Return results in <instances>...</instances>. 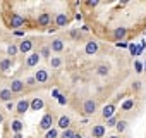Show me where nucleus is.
I'll return each mask as SVG.
<instances>
[{
    "label": "nucleus",
    "mask_w": 146,
    "mask_h": 138,
    "mask_svg": "<svg viewBox=\"0 0 146 138\" xmlns=\"http://www.w3.org/2000/svg\"><path fill=\"white\" fill-rule=\"evenodd\" d=\"M132 88H136V90H139V88H141V85H139V83H134V85H132Z\"/></svg>",
    "instance_id": "obj_39"
},
{
    "label": "nucleus",
    "mask_w": 146,
    "mask_h": 138,
    "mask_svg": "<svg viewBox=\"0 0 146 138\" xmlns=\"http://www.w3.org/2000/svg\"><path fill=\"white\" fill-rule=\"evenodd\" d=\"M58 136V131H57V128H52V129H48L46 131V135H45V138H57Z\"/></svg>",
    "instance_id": "obj_26"
},
{
    "label": "nucleus",
    "mask_w": 146,
    "mask_h": 138,
    "mask_svg": "<svg viewBox=\"0 0 146 138\" xmlns=\"http://www.w3.org/2000/svg\"><path fill=\"white\" fill-rule=\"evenodd\" d=\"M117 123H119V119H117V116H113V117H110V119H107V126H108V128H115V126H117Z\"/></svg>",
    "instance_id": "obj_27"
},
{
    "label": "nucleus",
    "mask_w": 146,
    "mask_h": 138,
    "mask_svg": "<svg viewBox=\"0 0 146 138\" xmlns=\"http://www.w3.org/2000/svg\"><path fill=\"white\" fill-rule=\"evenodd\" d=\"M16 35H17V36H23V35H24V31H23V29H17V31H16Z\"/></svg>",
    "instance_id": "obj_38"
},
{
    "label": "nucleus",
    "mask_w": 146,
    "mask_h": 138,
    "mask_svg": "<svg viewBox=\"0 0 146 138\" xmlns=\"http://www.w3.org/2000/svg\"><path fill=\"white\" fill-rule=\"evenodd\" d=\"M57 126H58L60 129H69V128H70V117H69V116H60Z\"/></svg>",
    "instance_id": "obj_13"
},
{
    "label": "nucleus",
    "mask_w": 146,
    "mask_h": 138,
    "mask_svg": "<svg viewBox=\"0 0 146 138\" xmlns=\"http://www.w3.org/2000/svg\"><path fill=\"white\" fill-rule=\"evenodd\" d=\"M58 104H60V105H65V104H67V98H65L64 95H60V98H58Z\"/></svg>",
    "instance_id": "obj_36"
},
{
    "label": "nucleus",
    "mask_w": 146,
    "mask_h": 138,
    "mask_svg": "<svg viewBox=\"0 0 146 138\" xmlns=\"http://www.w3.org/2000/svg\"><path fill=\"white\" fill-rule=\"evenodd\" d=\"M35 78H36L38 83H46L48 81V73L45 71V69H38L36 74H35Z\"/></svg>",
    "instance_id": "obj_14"
},
{
    "label": "nucleus",
    "mask_w": 146,
    "mask_h": 138,
    "mask_svg": "<svg viewBox=\"0 0 146 138\" xmlns=\"http://www.w3.org/2000/svg\"><path fill=\"white\" fill-rule=\"evenodd\" d=\"M17 52H19V47H17V45H9V47H7V54H9L11 57L16 55Z\"/></svg>",
    "instance_id": "obj_24"
},
{
    "label": "nucleus",
    "mask_w": 146,
    "mask_h": 138,
    "mask_svg": "<svg viewBox=\"0 0 146 138\" xmlns=\"http://www.w3.org/2000/svg\"><path fill=\"white\" fill-rule=\"evenodd\" d=\"M108 73H110V69H108L107 64H100V66L96 67V74H98V76H107Z\"/></svg>",
    "instance_id": "obj_21"
},
{
    "label": "nucleus",
    "mask_w": 146,
    "mask_h": 138,
    "mask_svg": "<svg viewBox=\"0 0 146 138\" xmlns=\"http://www.w3.org/2000/svg\"><path fill=\"white\" fill-rule=\"evenodd\" d=\"M5 109H7V111H14V109H16V105H14L12 102H7V105H5Z\"/></svg>",
    "instance_id": "obj_37"
},
{
    "label": "nucleus",
    "mask_w": 146,
    "mask_h": 138,
    "mask_svg": "<svg viewBox=\"0 0 146 138\" xmlns=\"http://www.w3.org/2000/svg\"><path fill=\"white\" fill-rule=\"evenodd\" d=\"M50 48H52V52H55V54H58V52H62L64 50V42L62 40H52V45H50Z\"/></svg>",
    "instance_id": "obj_16"
},
{
    "label": "nucleus",
    "mask_w": 146,
    "mask_h": 138,
    "mask_svg": "<svg viewBox=\"0 0 146 138\" xmlns=\"http://www.w3.org/2000/svg\"><path fill=\"white\" fill-rule=\"evenodd\" d=\"M50 23H52V17H50V14H48V12H41V14L38 16V26L45 28V26H48Z\"/></svg>",
    "instance_id": "obj_8"
},
{
    "label": "nucleus",
    "mask_w": 146,
    "mask_h": 138,
    "mask_svg": "<svg viewBox=\"0 0 146 138\" xmlns=\"http://www.w3.org/2000/svg\"><path fill=\"white\" fill-rule=\"evenodd\" d=\"M0 100H4V102H12V92H11V88L0 90Z\"/></svg>",
    "instance_id": "obj_18"
},
{
    "label": "nucleus",
    "mask_w": 146,
    "mask_h": 138,
    "mask_svg": "<svg viewBox=\"0 0 146 138\" xmlns=\"http://www.w3.org/2000/svg\"><path fill=\"white\" fill-rule=\"evenodd\" d=\"M67 24H69L67 14H65V12H58V14L55 16V26H57V28H64V26H67Z\"/></svg>",
    "instance_id": "obj_3"
},
{
    "label": "nucleus",
    "mask_w": 146,
    "mask_h": 138,
    "mask_svg": "<svg viewBox=\"0 0 146 138\" xmlns=\"http://www.w3.org/2000/svg\"><path fill=\"white\" fill-rule=\"evenodd\" d=\"M17 47H19V52H21V54H28V52H31V48H33V42H31V40H21V43H19Z\"/></svg>",
    "instance_id": "obj_9"
},
{
    "label": "nucleus",
    "mask_w": 146,
    "mask_h": 138,
    "mask_svg": "<svg viewBox=\"0 0 146 138\" xmlns=\"http://www.w3.org/2000/svg\"><path fill=\"white\" fill-rule=\"evenodd\" d=\"M12 138H23V135H21V133H14V136H12Z\"/></svg>",
    "instance_id": "obj_40"
},
{
    "label": "nucleus",
    "mask_w": 146,
    "mask_h": 138,
    "mask_svg": "<svg viewBox=\"0 0 146 138\" xmlns=\"http://www.w3.org/2000/svg\"><path fill=\"white\" fill-rule=\"evenodd\" d=\"M144 69H146V62H144Z\"/></svg>",
    "instance_id": "obj_44"
},
{
    "label": "nucleus",
    "mask_w": 146,
    "mask_h": 138,
    "mask_svg": "<svg viewBox=\"0 0 146 138\" xmlns=\"http://www.w3.org/2000/svg\"><path fill=\"white\" fill-rule=\"evenodd\" d=\"M125 35H127V29H125L124 26H119V28L113 29V38H115V40H124Z\"/></svg>",
    "instance_id": "obj_15"
},
{
    "label": "nucleus",
    "mask_w": 146,
    "mask_h": 138,
    "mask_svg": "<svg viewBox=\"0 0 146 138\" xmlns=\"http://www.w3.org/2000/svg\"><path fill=\"white\" fill-rule=\"evenodd\" d=\"M24 83H26L28 86H35V85H36L38 81H36V78H35V76H29V78H28V80H26Z\"/></svg>",
    "instance_id": "obj_30"
},
{
    "label": "nucleus",
    "mask_w": 146,
    "mask_h": 138,
    "mask_svg": "<svg viewBox=\"0 0 146 138\" xmlns=\"http://www.w3.org/2000/svg\"><path fill=\"white\" fill-rule=\"evenodd\" d=\"M24 86H26V83L21 81V80H14V81H11V92H12V93H21V92L24 90Z\"/></svg>",
    "instance_id": "obj_6"
},
{
    "label": "nucleus",
    "mask_w": 146,
    "mask_h": 138,
    "mask_svg": "<svg viewBox=\"0 0 146 138\" xmlns=\"http://www.w3.org/2000/svg\"><path fill=\"white\" fill-rule=\"evenodd\" d=\"M52 97H53V98H57V100H58V98H60V92H58V90H57V88H53V90H52Z\"/></svg>",
    "instance_id": "obj_33"
},
{
    "label": "nucleus",
    "mask_w": 146,
    "mask_h": 138,
    "mask_svg": "<svg viewBox=\"0 0 146 138\" xmlns=\"http://www.w3.org/2000/svg\"><path fill=\"white\" fill-rule=\"evenodd\" d=\"M137 45H134V43H129V52L132 54V55H137Z\"/></svg>",
    "instance_id": "obj_31"
},
{
    "label": "nucleus",
    "mask_w": 146,
    "mask_h": 138,
    "mask_svg": "<svg viewBox=\"0 0 146 138\" xmlns=\"http://www.w3.org/2000/svg\"><path fill=\"white\" fill-rule=\"evenodd\" d=\"M72 136H74V131H72L70 128L69 129H64L62 135H60V138H72Z\"/></svg>",
    "instance_id": "obj_28"
},
{
    "label": "nucleus",
    "mask_w": 146,
    "mask_h": 138,
    "mask_svg": "<svg viewBox=\"0 0 146 138\" xmlns=\"http://www.w3.org/2000/svg\"><path fill=\"white\" fill-rule=\"evenodd\" d=\"M60 66H62V59H60V57H52V59H50V67L58 69Z\"/></svg>",
    "instance_id": "obj_23"
},
{
    "label": "nucleus",
    "mask_w": 146,
    "mask_h": 138,
    "mask_svg": "<svg viewBox=\"0 0 146 138\" xmlns=\"http://www.w3.org/2000/svg\"><path fill=\"white\" fill-rule=\"evenodd\" d=\"M108 138H120V136H115V135H113V136H108Z\"/></svg>",
    "instance_id": "obj_43"
},
{
    "label": "nucleus",
    "mask_w": 146,
    "mask_h": 138,
    "mask_svg": "<svg viewBox=\"0 0 146 138\" xmlns=\"http://www.w3.org/2000/svg\"><path fill=\"white\" fill-rule=\"evenodd\" d=\"M117 47H119V48H125V47H129V43H125V42H117Z\"/></svg>",
    "instance_id": "obj_35"
},
{
    "label": "nucleus",
    "mask_w": 146,
    "mask_h": 138,
    "mask_svg": "<svg viewBox=\"0 0 146 138\" xmlns=\"http://www.w3.org/2000/svg\"><path fill=\"white\" fill-rule=\"evenodd\" d=\"M50 52H52V48H50V47H43L40 54H41V57H46V59H48V57H50Z\"/></svg>",
    "instance_id": "obj_29"
},
{
    "label": "nucleus",
    "mask_w": 146,
    "mask_h": 138,
    "mask_svg": "<svg viewBox=\"0 0 146 138\" xmlns=\"http://www.w3.org/2000/svg\"><path fill=\"white\" fill-rule=\"evenodd\" d=\"M24 24H26V19H24L23 16H19V14H16V12L11 16V29H16V31H17V29H21Z\"/></svg>",
    "instance_id": "obj_1"
},
{
    "label": "nucleus",
    "mask_w": 146,
    "mask_h": 138,
    "mask_svg": "<svg viewBox=\"0 0 146 138\" xmlns=\"http://www.w3.org/2000/svg\"><path fill=\"white\" fill-rule=\"evenodd\" d=\"M83 111H84L86 116H93L95 111H96V102H95V100H86V102L83 104Z\"/></svg>",
    "instance_id": "obj_4"
},
{
    "label": "nucleus",
    "mask_w": 146,
    "mask_h": 138,
    "mask_svg": "<svg viewBox=\"0 0 146 138\" xmlns=\"http://www.w3.org/2000/svg\"><path fill=\"white\" fill-rule=\"evenodd\" d=\"M91 136H93V138H103V136H105V126H102V124L93 126V129H91Z\"/></svg>",
    "instance_id": "obj_12"
},
{
    "label": "nucleus",
    "mask_w": 146,
    "mask_h": 138,
    "mask_svg": "<svg viewBox=\"0 0 146 138\" xmlns=\"http://www.w3.org/2000/svg\"><path fill=\"white\" fill-rule=\"evenodd\" d=\"M2 123H4V116H2V114H0V124H2Z\"/></svg>",
    "instance_id": "obj_42"
},
{
    "label": "nucleus",
    "mask_w": 146,
    "mask_h": 138,
    "mask_svg": "<svg viewBox=\"0 0 146 138\" xmlns=\"http://www.w3.org/2000/svg\"><path fill=\"white\" fill-rule=\"evenodd\" d=\"M132 107H134V100H132V98H127V100H124V102L120 104V111H125V112L131 111Z\"/></svg>",
    "instance_id": "obj_22"
},
{
    "label": "nucleus",
    "mask_w": 146,
    "mask_h": 138,
    "mask_svg": "<svg viewBox=\"0 0 146 138\" xmlns=\"http://www.w3.org/2000/svg\"><path fill=\"white\" fill-rule=\"evenodd\" d=\"M23 128H24V123H23V121H19V119L11 121V129H12L14 133H21V131H23Z\"/></svg>",
    "instance_id": "obj_17"
},
{
    "label": "nucleus",
    "mask_w": 146,
    "mask_h": 138,
    "mask_svg": "<svg viewBox=\"0 0 146 138\" xmlns=\"http://www.w3.org/2000/svg\"><path fill=\"white\" fill-rule=\"evenodd\" d=\"M43 107H45V102L41 98H33L31 100V109L33 111H41Z\"/></svg>",
    "instance_id": "obj_20"
},
{
    "label": "nucleus",
    "mask_w": 146,
    "mask_h": 138,
    "mask_svg": "<svg viewBox=\"0 0 146 138\" xmlns=\"http://www.w3.org/2000/svg\"><path fill=\"white\" fill-rule=\"evenodd\" d=\"M52 124H53V116L52 114H45L43 117H41V121H40V128L41 129H52Z\"/></svg>",
    "instance_id": "obj_2"
},
{
    "label": "nucleus",
    "mask_w": 146,
    "mask_h": 138,
    "mask_svg": "<svg viewBox=\"0 0 146 138\" xmlns=\"http://www.w3.org/2000/svg\"><path fill=\"white\" fill-rule=\"evenodd\" d=\"M12 67V59L11 57H7V59H2L0 60V71H9V69Z\"/></svg>",
    "instance_id": "obj_19"
},
{
    "label": "nucleus",
    "mask_w": 146,
    "mask_h": 138,
    "mask_svg": "<svg viewBox=\"0 0 146 138\" xmlns=\"http://www.w3.org/2000/svg\"><path fill=\"white\" fill-rule=\"evenodd\" d=\"M115 128H117V131H119V133H124V131H125V128H127V121H119Z\"/></svg>",
    "instance_id": "obj_25"
},
{
    "label": "nucleus",
    "mask_w": 146,
    "mask_h": 138,
    "mask_svg": "<svg viewBox=\"0 0 146 138\" xmlns=\"http://www.w3.org/2000/svg\"><path fill=\"white\" fill-rule=\"evenodd\" d=\"M72 138H83V136H81L79 133H74V136H72Z\"/></svg>",
    "instance_id": "obj_41"
},
{
    "label": "nucleus",
    "mask_w": 146,
    "mask_h": 138,
    "mask_svg": "<svg viewBox=\"0 0 146 138\" xmlns=\"http://www.w3.org/2000/svg\"><path fill=\"white\" fill-rule=\"evenodd\" d=\"M134 69H136V73H143V69H144V66H143L141 62H136V64H134Z\"/></svg>",
    "instance_id": "obj_32"
},
{
    "label": "nucleus",
    "mask_w": 146,
    "mask_h": 138,
    "mask_svg": "<svg viewBox=\"0 0 146 138\" xmlns=\"http://www.w3.org/2000/svg\"><path fill=\"white\" fill-rule=\"evenodd\" d=\"M102 114H103V117H105V119L113 117V116H115V105H113V104H107V105L103 107Z\"/></svg>",
    "instance_id": "obj_11"
},
{
    "label": "nucleus",
    "mask_w": 146,
    "mask_h": 138,
    "mask_svg": "<svg viewBox=\"0 0 146 138\" xmlns=\"http://www.w3.org/2000/svg\"><path fill=\"white\" fill-rule=\"evenodd\" d=\"M28 109H31V102H29V100H21V102H17V105H16V112H17V114H24Z\"/></svg>",
    "instance_id": "obj_10"
},
{
    "label": "nucleus",
    "mask_w": 146,
    "mask_h": 138,
    "mask_svg": "<svg viewBox=\"0 0 146 138\" xmlns=\"http://www.w3.org/2000/svg\"><path fill=\"white\" fill-rule=\"evenodd\" d=\"M40 59H41L40 52H33V54H29V57L26 59V66H28V67H35V66H38Z\"/></svg>",
    "instance_id": "obj_5"
},
{
    "label": "nucleus",
    "mask_w": 146,
    "mask_h": 138,
    "mask_svg": "<svg viewBox=\"0 0 146 138\" xmlns=\"http://www.w3.org/2000/svg\"><path fill=\"white\" fill-rule=\"evenodd\" d=\"M98 52V43L95 42V40H90L88 43H86V47H84V54L86 55H93V54H96Z\"/></svg>",
    "instance_id": "obj_7"
},
{
    "label": "nucleus",
    "mask_w": 146,
    "mask_h": 138,
    "mask_svg": "<svg viewBox=\"0 0 146 138\" xmlns=\"http://www.w3.org/2000/svg\"><path fill=\"white\" fill-rule=\"evenodd\" d=\"M90 7H96V5H100V2H98V0H90V2H86Z\"/></svg>",
    "instance_id": "obj_34"
}]
</instances>
